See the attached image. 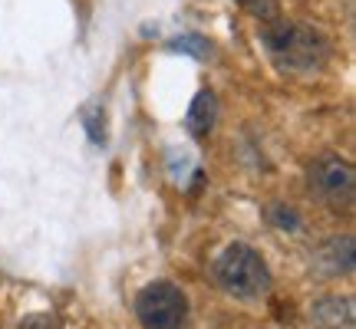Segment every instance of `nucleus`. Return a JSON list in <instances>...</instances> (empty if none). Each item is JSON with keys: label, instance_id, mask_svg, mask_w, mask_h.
I'll return each instance as SVG.
<instances>
[{"label": "nucleus", "instance_id": "nucleus-1", "mask_svg": "<svg viewBox=\"0 0 356 329\" xmlns=\"http://www.w3.org/2000/svg\"><path fill=\"white\" fill-rule=\"evenodd\" d=\"M261 43L270 53V60L291 73H314L330 60L327 37L314 26L293 20H267L261 26Z\"/></svg>", "mask_w": 356, "mask_h": 329}, {"label": "nucleus", "instance_id": "nucleus-2", "mask_svg": "<svg viewBox=\"0 0 356 329\" xmlns=\"http://www.w3.org/2000/svg\"><path fill=\"white\" fill-rule=\"evenodd\" d=\"M215 277L228 293L244 296V300L261 296L270 287V270H267L264 257L254 247H248V244H231L228 251L218 257Z\"/></svg>", "mask_w": 356, "mask_h": 329}, {"label": "nucleus", "instance_id": "nucleus-3", "mask_svg": "<svg viewBox=\"0 0 356 329\" xmlns=\"http://www.w3.org/2000/svg\"><path fill=\"white\" fill-rule=\"evenodd\" d=\"M188 300L168 280H155L136 296V317L145 329H181Z\"/></svg>", "mask_w": 356, "mask_h": 329}, {"label": "nucleus", "instance_id": "nucleus-4", "mask_svg": "<svg viewBox=\"0 0 356 329\" xmlns=\"http://www.w3.org/2000/svg\"><path fill=\"white\" fill-rule=\"evenodd\" d=\"M310 185L337 208H350L356 191V175L353 164L340 158V155H320L317 162L310 164Z\"/></svg>", "mask_w": 356, "mask_h": 329}, {"label": "nucleus", "instance_id": "nucleus-5", "mask_svg": "<svg viewBox=\"0 0 356 329\" xmlns=\"http://www.w3.org/2000/svg\"><path fill=\"white\" fill-rule=\"evenodd\" d=\"M314 323L323 329H353V300L327 296V300L314 303Z\"/></svg>", "mask_w": 356, "mask_h": 329}, {"label": "nucleus", "instance_id": "nucleus-6", "mask_svg": "<svg viewBox=\"0 0 356 329\" xmlns=\"http://www.w3.org/2000/svg\"><path fill=\"white\" fill-rule=\"evenodd\" d=\"M215 115H218V102L211 92H198L195 102H191L188 115H185V128L191 135H208L211 126H215Z\"/></svg>", "mask_w": 356, "mask_h": 329}, {"label": "nucleus", "instance_id": "nucleus-7", "mask_svg": "<svg viewBox=\"0 0 356 329\" xmlns=\"http://www.w3.org/2000/svg\"><path fill=\"white\" fill-rule=\"evenodd\" d=\"M172 50L175 53H188V56H198V60H204L208 53H211V43L202 37H178L172 40Z\"/></svg>", "mask_w": 356, "mask_h": 329}, {"label": "nucleus", "instance_id": "nucleus-8", "mask_svg": "<svg viewBox=\"0 0 356 329\" xmlns=\"http://www.w3.org/2000/svg\"><path fill=\"white\" fill-rule=\"evenodd\" d=\"M17 329H63V323L53 317V313H33V317L20 319V326Z\"/></svg>", "mask_w": 356, "mask_h": 329}, {"label": "nucleus", "instance_id": "nucleus-9", "mask_svg": "<svg viewBox=\"0 0 356 329\" xmlns=\"http://www.w3.org/2000/svg\"><path fill=\"white\" fill-rule=\"evenodd\" d=\"M244 10H251L254 17H261V20H270L274 17V0H238Z\"/></svg>", "mask_w": 356, "mask_h": 329}, {"label": "nucleus", "instance_id": "nucleus-10", "mask_svg": "<svg viewBox=\"0 0 356 329\" xmlns=\"http://www.w3.org/2000/svg\"><path fill=\"white\" fill-rule=\"evenodd\" d=\"M270 217L277 221L280 228H297V224H300L293 211H284V204H274V208H270Z\"/></svg>", "mask_w": 356, "mask_h": 329}]
</instances>
